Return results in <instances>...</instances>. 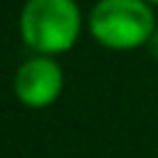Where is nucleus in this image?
<instances>
[{
    "label": "nucleus",
    "instance_id": "nucleus-1",
    "mask_svg": "<svg viewBox=\"0 0 158 158\" xmlns=\"http://www.w3.org/2000/svg\"><path fill=\"white\" fill-rule=\"evenodd\" d=\"M20 35L35 54H64L81 35V10L77 0H27L20 12Z\"/></svg>",
    "mask_w": 158,
    "mask_h": 158
},
{
    "label": "nucleus",
    "instance_id": "nucleus-2",
    "mask_svg": "<svg viewBox=\"0 0 158 158\" xmlns=\"http://www.w3.org/2000/svg\"><path fill=\"white\" fill-rule=\"evenodd\" d=\"M91 37L114 52L148 47L156 35V15L146 0H99L89 12Z\"/></svg>",
    "mask_w": 158,
    "mask_h": 158
},
{
    "label": "nucleus",
    "instance_id": "nucleus-3",
    "mask_svg": "<svg viewBox=\"0 0 158 158\" xmlns=\"http://www.w3.org/2000/svg\"><path fill=\"white\" fill-rule=\"evenodd\" d=\"M64 89V72L54 57L32 54L25 59L15 77H12V91L20 104L30 109H47L52 106Z\"/></svg>",
    "mask_w": 158,
    "mask_h": 158
},
{
    "label": "nucleus",
    "instance_id": "nucleus-4",
    "mask_svg": "<svg viewBox=\"0 0 158 158\" xmlns=\"http://www.w3.org/2000/svg\"><path fill=\"white\" fill-rule=\"evenodd\" d=\"M148 49H151V54L158 59V30H156V35L151 37V42H148Z\"/></svg>",
    "mask_w": 158,
    "mask_h": 158
},
{
    "label": "nucleus",
    "instance_id": "nucleus-5",
    "mask_svg": "<svg viewBox=\"0 0 158 158\" xmlns=\"http://www.w3.org/2000/svg\"><path fill=\"white\" fill-rule=\"evenodd\" d=\"M146 2H148L151 7H153V5H158V0H146Z\"/></svg>",
    "mask_w": 158,
    "mask_h": 158
}]
</instances>
